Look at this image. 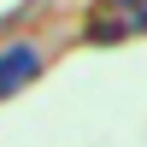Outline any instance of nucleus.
I'll use <instances>...</instances> for the list:
<instances>
[{
  "label": "nucleus",
  "instance_id": "nucleus-2",
  "mask_svg": "<svg viewBox=\"0 0 147 147\" xmlns=\"http://www.w3.org/2000/svg\"><path fill=\"white\" fill-rule=\"evenodd\" d=\"M136 30H147V0H106L88 18L94 41H118V35H136Z\"/></svg>",
  "mask_w": 147,
  "mask_h": 147
},
{
  "label": "nucleus",
  "instance_id": "nucleus-1",
  "mask_svg": "<svg viewBox=\"0 0 147 147\" xmlns=\"http://www.w3.org/2000/svg\"><path fill=\"white\" fill-rule=\"evenodd\" d=\"M47 71V47L41 41H6L0 47V100H12L18 88H30Z\"/></svg>",
  "mask_w": 147,
  "mask_h": 147
}]
</instances>
